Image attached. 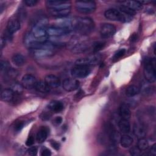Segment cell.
<instances>
[{
	"label": "cell",
	"instance_id": "obj_1",
	"mask_svg": "<svg viewBox=\"0 0 156 156\" xmlns=\"http://www.w3.org/2000/svg\"><path fill=\"white\" fill-rule=\"evenodd\" d=\"M94 27L93 20L89 17H78L73 18V30L83 34L90 33Z\"/></svg>",
	"mask_w": 156,
	"mask_h": 156
},
{
	"label": "cell",
	"instance_id": "obj_2",
	"mask_svg": "<svg viewBox=\"0 0 156 156\" xmlns=\"http://www.w3.org/2000/svg\"><path fill=\"white\" fill-rule=\"evenodd\" d=\"M105 17L110 20L118 21L122 23H127L132 20L131 16L126 15L115 9H109L104 12Z\"/></svg>",
	"mask_w": 156,
	"mask_h": 156
},
{
	"label": "cell",
	"instance_id": "obj_3",
	"mask_svg": "<svg viewBox=\"0 0 156 156\" xmlns=\"http://www.w3.org/2000/svg\"><path fill=\"white\" fill-rule=\"evenodd\" d=\"M143 74L144 78L149 83H153L156 80L155 61V59L147 58L146 60Z\"/></svg>",
	"mask_w": 156,
	"mask_h": 156
},
{
	"label": "cell",
	"instance_id": "obj_4",
	"mask_svg": "<svg viewBox=\"0 0 156 156\" xmlns=\"http://www.w3.org/2000/svg\"><path fill=\"white\" fill-rule=\"evenodd\" d=\"M75 7L81 13H90L96 10V4L92 1H80L76 2Z\"/></svg>",
	"mask_w": 156,
	"mask_h": 156
},
{
	"label": "cell",
	"instance_id": "obj_5",
	"mask_svg": "<svg viewBox=\"0 0 156 156\" xmlns=\"http://www.w3.org/2000/svg\"><path fill=\"white\" fill-rule=\"evenodd\" d=\"M30 32L38 41L41 43H44L47 41L48 35L46 32V27L37 24H34Z\"/></svg>",
	"mask_w": 156,
	"mask_h": 156
},
{
	"label": "cell",
	"instance_id": "obj_6",
	"mask_svg": "<svg viewBox=\"0 0 156 156\" xmlns=\"http://www.w3.org/2000/svg\"><path fill=\"white\" fill-rule=\"evenodd\" d=\"M101 59V56L99 54H94L90 55L88 57L80 58L77 59L75 64L76 65L79 66H90L91 65H94L100 62Z\"/></svg>",
	"mask_w": 156,
	"mask_h": 156
},
{
	"label": "cell",
	"instance_id": "obj_7",
	"mask_svg": "<svg viewBox=\"0 0 156 156\" xmlns=\"http://www.w3.org/2000/svg\"><path fill=\"white\" fill-rule=\"evenodd\" d=\"M46 5L48 10H58L71 9V4L69 1H63L49 0L46 2Z\"/></svg>",
	"mask_w": 156,
	"mask_h": 156
},
{
	"label": "cell",
	"instance_id": "obj_8",
	"mask_svg": "<svg viewBox=\"0 0 156 156\" xmlns=\"http://www.w3.org/2000/svg\"><path fill=\"white\" fill-rule=\"evenodd\" d=\"M43 43L38 41L30 32H27L24 37V44L29 49H36L41 48Z\"/></svg>",
	"mask_w": 156,
	"mask_h": 156
},
{
	"label": "cell",
	"instance_id": "obj_9",
	"mask_svg": "<svg viewBox=\"0 0 156 156\" xmlns=\"http://www.w3.org/2000/svg\"><path fill=\"white\" fill-rule=\"evenodd\" d=\"M71 30L55 26H51L46 28V32L48 36L52 37H60L68 35L71 32Z\"/></svg>",
	"mask_w": 156,
	"mask_h": 156
},
{
	"label": "cell",
	"instance_id": "obj_10",
	"mask_svg": "<svg viewBox=\"0 0 156 156\" xmlns=\"http://www.w3.org/2000/svg\"><path fill=\"white\" fill-rule=\"evenodd\" d=\"M91 73V69L89 66L76 65L71 71V75L75 78H85L88 76Z\"/></svg>",
	"mask_w": 156,
	"mask_h": 156
},
{
	"label": "cell",
	"instance_id": "obj_11",
	"mask_svg": "<svg viewBox=\"0 0 156 156\" xmlns=\"http://www.w3.org/2000/svg\"><path fill=\"white\" fill-rule=\"evenodd\" d=\"M116 30L115 26L110 23L102 24L99 29L101 36L104 38H108L112 37L115 34Z\"/></svg>",
	"mask_w": 156,
	"mask_h": 156
},
{
	"label": "cell",
	"instance_id": "obj_12",
	"mask_svg": "<svg viewBox=\"0 0 156 156\" xmlns=\"http://www.w3.org/2000/svg\"><path fill=\"white\" fill-rule=\"evenodd\" d=\"M80 86L79 81L76 79L68 78L63 82V88L66 91H73L77 89Z\"/></svg>",
	"mask_w": 156,
	"mask_h": 156
},
{
	"label": "cell",
	"instance_id": "obj_13",
	"mask_svg": "<svg viewBox=\"0 0 156 156\" xmlns=\"http://www.w3.org/2000/svg\"><path fill=\"white\" fill-rule=\"evenodd\" d=\"M21 27V21L17 17H12L8 21L7 24V30L10 34H13L20 30Z\"/></svg>",
	"mask_w": 156,
	"mask_h": 156
},
{
	"label": "cell",
	"instance_id": "obj_14",
	"mask_svg": "<svg viewBox=\"0 0 156 156\" xmlns=\"http://www.w3.org/2000/svg\"><path fill=\"white\" fill-rule=\"evenodd\" d=\"M37 81L35 77L31 74L24 75L21 79V84L26 89H32L35 88Z\"/></svg>",
	"mask_w": 156,
	"mask_h": 156
},
{
	"label": "cell",
	"instance_id": "obj_15",
	"mask_svg": "<svg viewBox=\"0 0 156 156\" xmlns=\"http://www.w3.org/2000/svg\"><path fill=\"white\" fill-rule=\"evenodd\" d=\"M91 48H92V45H91L89 43L85 41H80L73 45L71 48V51L74 53L79 54L87 51Z\"/></svg>",
	"mask_w": 156,
	"mask_h": 156
},
{
	"label": "cell",
	"instance_id": "obj_16",
	"mask_svg": "<svg viewBox=\"0 0 156 156\" xmlns=\"http://www.w3.org/2000/svg\"><path fill=\"white\" fill-rule=\"evenodd\" d=\"M32 54L33 55L37 58H43L45 57H50L53 55V51L44 49V48H40L36 49H32Z\"/></svg>",
	"mask_w": 156,
	"mask_h": 156
},
{
	"label": "cell",
	"instance_id": "obj_17",
	"mask_svg": "<svg viewBox=\"0 0 156 156\" xmlns=\"http://www.w3.org/2000/svg\"><path fill=\"white\" fill-rule=\"evenodd\" d=\"M45 82L51 88H57L60 85V80L59 78L54 74H48L45 76Z\"/></svg>",
	"mask_w": 156,
	"mask_h": 156
},
{
	"label": "cell",
	"instance_id": "obj_18",
	"mask_svg": "<svg viewBox=\"0 0 156 156\" xmlns=\"http://www.w3.org/2000/svg\"><path fill=\"white\" fill-rule=\"evenodd\" d=\"M133 133L138 138L144 137L146 135V130L144 126L141 123L136 122L133 127Z\"/></svg>",
	"mask_w": 156,
	"mask_h": 156
},
{
	"label": "cell",
	"instance_id": "obj_19",
	"mask_svg": "<svg viewBox=\"0 0 156 156\" xmlns=\"http://www.w3.org/2000/svg\"><path fill=\"white\" fill-rule=\"evenodd\" d=\"M122 5L129 7L131 9L135 10H140L143 8V4L140 1H119Z\"/></svg>",
	"mask_w": 156,
	"mask_h": 156
},
{
	"label": "cell",
	"instance_id": "obj_20",
	"mask_svg": "<svg viewBox=\"0 0 156 156\" xmlns=\"http://www.w3.org/2000/svg\"><path fill=\"white\" fill-rule=\"evenodd\" d=\"M119 114L121 118L129 120L131 115V112L128 105L126 104H121L119 109Z\"/></svg>",
	"mask_w": 156,
	"mask_h": 156
},
{
	"label": "cell",
	"instance_id": "obj_21",
	"mask_svg": "<svg viewBox=\"0 0 156 156\" xmlns=\"http://www.w3.org/2000/svg\"><path fill=\"white\" fill-rule=\"evenodd\" d=\"M48 109L52 112L58 113L63 109V105L60 101H52L49 104Z\"/></svg>",
	"mask_w": 156,
	"mask_h": 156
},
{
	"label": "cell",
	"instance_id": "obj_22",
	"mask_svg": "<svg viewBox=\"0 0 156 156\" xmlns=\"http://www.w3.org/2000/svg\"><path fill=\"white\" fill-rule=\"evenodd\" d=\"M48 129L46 127H41L38 131L36 135V140L39 143L44 142L47 138L48 135Z\"/></svg>",
	"mask_w": 156,
	"mask_h": 156
},
{
	"label": "cell",
	"instance_id": "obj_23",
	"mask_svg": "<svg viewBox=\"0 0 156 156\" xmlns=\"http://www.w3.org/2000/svg\"><path fill=\"white\" fill-rule=\"evenodd\" d=\"M15 93L10 88H6L1 91V99L4 102H10L14 98Z\"/></svg>",
	"mask_w": 156,
	"mask_h": 156
},
{
	"label": "cell",
	"instance_id": "obj_24",
	"mask_svg": "<svg viewBox=\"0 0 156 156\" xmlns=\"http://www.w3.org/2000/svg\"><path fill=\"white\" fill-rule=\"evenodd\" d=\"M118 127L124 133H127L130 130V124L128 119L121 118L118 122Z\"/></svg>",
	"mask_w": 156,
	"mask_h": 156
},
{
	"label": "cell",
	"instance_id": "obj_25",
	"mask_svg": "<svg viewBox=\"0 0 156 156\" xmlns=\"http://www.w3.org/2000/svg\"><path fill=\"white\" fill-rule=\"evenodd\" d=\"M35 88L40 93H49L51 90V87L45 82V81H38L37 82Z\"/></svg>",
	"mask_w": 156,
	"mask_h": 156
},
{
	"label": "cell",
	"instance_id": "obj_26",
	"mask_svg": "<svg viewBox=\"0 0 156 156\" xmlns=\"http://www.w3.org/2000/svg\"><path fill=\"white\" fill-rule=\"evenodd\" d=\"M12 62L17 66H21L26 63V58L21 54H15L12 58Z\"/></svg>",
	"mask_w": 156,
	"mask_h": 156
},
{
	"label": "cell",
	"instance_id": "obj_27",
	"mask_svg": "<svg viewBox=\"0 0 156 156\" xmlns=\"http://www.w3.org/2000/svg\"><path fill=\"white\" fill-rule=\"evenodd\" d=\"M50 14L57 18H62L67 16L71 12V9L58 10H49Z\"/></svg>",
	"mask_w": 156,
	"mask_h": 156
},
{
	"label": "cell",
	"instance_id": "obj_28",
	"mask_svg": "<svg viewBox=\"0 0 156 156\" xmlns=\"http://www.w3.org/2000/svg\"><path fill=\"white\" fill-rule=\"evenodd\" d=\"M119 143L123 147L127 148V147H130L132 144L133 138L130 136H129L127 134H125L120 138Z\"/></svg>",
	"mask_w": 156,
	"mask_h": 156
},
{
	"label": "cell",
	"instance_id": "obj_29",
	"mask_svg": "<svg viewBox=\"0 0 156 156\" xmlns=\"http://www.w3.org/2000/svg\"><path fill=\"white\" fill-rule=\"evenodd\" d=\"M140 91V88L136 85H132L129 86L126 90V94L129 97H133L138 94Z\"/></svg>",
	"mask_w": 156,
	"mask_h": 156
},
{
	"label": "cell",
	"instance_id": "obj_30",
	"mask_svg": "<svg viewBox=\"0 0 156 156\" xmlns=\"http://www.w3.org/2000/svg\"><path fill=\"white\" fill-rule=\"evenodd\" d=\"M10 88L15 94H20L23 92L24 87L21 83L18 82H13L11 84Z\"/></svg>",
	"mask_w": 156,
	"mask_h": 156
},
{
	"label": "cell",
	"instance_id": "obj_31",
	"mask_svg": "<svg viewBox=\"0 0 156 156\" xmlns=\"http://www.w3.org/2000/svg\"><path fill=\"white\" fill-rule=\"evenodd\" d=\"M137 147L141 151L147 149L149 147V142L144 137L140 138L138 140Z\"/></svg>",
	"mask_w": 156,
	"mask_h": 156
},
{
	"label": "cell",
	"instance_id": "obj_32",
	"mask_svg": "<svg viewBox=\"0 0 156 156\" xmlns=\"http://www.w3.org/2000/svg\"><path fill=\"white\" fill-rule=\"evenodd\" d=\"M18 74V72L14 69L10 68L9 70H8L7 72L4 73L5 76V80H11L15 79Z\"/></svg>",
	"mask_w": 156,
	"mask_h": 156
},
{
	"label": "cell",
	"instance_id": "obj_33",
	"mask_svg": "<svg viewBox=\"0 0 156 156\" xmlns=\"http://www.w3.org/2000/svg\"><path fill=\"white\" fill-rule=\"evenodd\" d=\"M118 9L120 12H121L122 13L126 14V15H129V16H133L134 15H135L136 13V12L132 9H131L130 8H129V7L127 6H126L124 5H121L118 7Z\"/></svg>",
	"mask_w": 156,
	"mask_h": 156
},
{
	"label": "cell",
	"instance_id": "obj_34",
	"mask_svg": "<svg viewBox=\"0 0 156 156\" xmlns=\"http://www.w3.org/2000/svg\"><path fill=\"white\" fill-rule=\"evenodd\" d=\"M97 140L99 143L102 145H105L108 144V141L110 142L108 136L106 133H100L97 136Z\"/></svg>",
	"mask_w": 156,
	"mask_h": 156
},
{
	"label": "cell",
	"instance_id": "obj_35",
	"mask_svg": "<svg viewBox=\"0 0 156 156\" xmlns=\"http://www.w3.org/2000/svg\"><path fill=\"white\" fill-rule=\"evenodd\" d=\"M10 65L7 60H1L0 62V69L1 72L5 73L10 69Z\"/></svg>",
	"mask_w": 156,
	"mask_h": 156
},
{
	"label": "cell",
	"instance_id": "obj_36",
	"mask_svg": "<svg viewBox=\"0 0 156 156\" xmlns=\"http://www.w3.org/2000/svg\"><path fill=\"white\" fill-rule=\"evenodd\" d=\"M126 49H121L119 50H118L113 55V58H112V60L113 62H116L117 60H118L119 59H120L122 57L124 56V55L126 54Z\"/></svg>",
	"mask_w": 156,
	"mask_h": 156
},
{
	"label": "cell",
	"instance_id": "obj_37",
	"mask_svg": "<svg viewBox=\"0 0 156 156\" xmlns=\"http://www.w3.org/2000/svg\"><path fill=\"white\" fill-rule=\"evenodd\" d=\"M105 46V43L102 42H95L92 44V51L93 52H97L102 49Z\"/></svg>",
	"mask_w": 156,
	"mask_h": 156
},
{
	"label": "cell",
	"instance_id": "obj_38",
	"mask_svg": "<svg viewBox=\"0 0 156 156\" xmlns=\"http://www.w3.org/2000/svg\"><path fill=\"white\" fill-rule=\"evenodd\" d=\"M26 13L25 12L24 9L23 7H20V9L18 10L17 18L21 21L24 20L25 18H26Z\"/></svg>",
	"mask_w": 156,
	"mask_h": 156
},
{
	"label": "cell",
	"instance_id": "obj_39",
	"mask_svg": "<svg viewBox=\"0 0 156 156\" xmlns=\"http://www.w3.org/2000/svg\"><path fill=\"white\" fill-rule=\"evenodd\" d=\"M130 154L133 155V156H139L140 155H142L141 154V151H140L137 146H134L132 147L130 151H129Z\"/></svg>",
	"mask_w": 156,
	"mask_h": 156
},
{
	"label": "cell",
	"instance_id": "obj_40",
	"mask_svg": "<svg viewBox=\"0 0 156 156\" xmlns=\"http://www.w3.org/2000/svg\"><path fill=\"white\" fill-rule=\"evenodd\" d=\"M40 118L43 120V121H46V120H48L49 119L51 116V114L50 112H43L41 113V115H40Z\"/></svg>",
	"mask_w": 156,
	"mask_h": 156
},
{
	"label": "cell",
	"instance_id": "obj_41",
	"mask_svg": "<svg viewBox=\"0 0 156 156\" xmlns=\"http://www.w3.org/2000/svg\"><path fill=\"white\" fill-rule=\"evenodd\" d=\"M38 2V1L37 0H25L24 1V4L28 7L35 6Z\"/></svg>",
	"mask_w": 156,
	"mask_h": 156
},
{
	"label": "cell",
	"instance_id": "obj_42",
	"mask_svg": "<svg viewBox=\"0 0 156 156\" xmlns=\"http://www.w3.org/2000/svg\"><path fill=\"white\" fill-rule=\"evenodd\" d=\"M27 153L29 155H36L37 154V148L35 146H32L28 149Z\"/></svg>",
	"mask_w": 156,
	"mask_h": 156
},
{
	"label": "cell",
	"instance_id": "obj_43",
	"mask_svg": "<svg viewBox=\"0 0 156 156\" xmlns=\"http://www.w3.org/2000/svg\"><path fill=\"white\" fill-rule=\"evenodd\" d=\"M23 126H24V122L22 121H18L15 124L14 129L16 132H19L22 129Z\"/></svg>",
	"mask_w": 156,
	"mask_h": 156
},
{
	"label": "cell",
	"instance_id": "obj_44",
	"mask_svg": "<svg viewBox=\"0 0 156 156\" xmlns=\"http://www.w3.org/2000/svg\"><path fill=\"white\" fill-rule=\"evenodd\" d=\"M34 143V138L33 136H29L26 141V144L27 146H30Z\"/></svg>",
	"mask_w": 156,
	"mask_h": 156
},
{
	"label": "cell",
	"instance_id": "obj_45",
	"mask_svg": "<svg viewBox=\"0 0 156 156\" xmlns=\"http://www.w3.org/2000/svg\"><path fill=\"white\" fill-rule=\"evenodd\" d=\"M51 155V152L49 149L44 147L41 150V155H42V156H50Z\"/></svg>",
	"mask_w": 156,
	"mask_h": 156
},
{
	"label": "cell",
	"instance_id": "obj_46",
	"mask_svg": "<svg viewBox=\"0 0 156 156\" xmlns=\"http://www.w3.org/2000/svg\"><path fill=\"white\" fill-rule=\"evenodd\" d=\"M50 144H51V146L54 149H55L57 151H58L59 149V148H60V144L58 142H57V141H55L54 140H52V141H51Z\"/></svg>",
	"mask_w": 156,
	"mask_h": 156
},
{
	"label": "cell",
	"instance_id": "obj_47",
	"mask_svg": "<svg viewBox=\"0 0 156 156\" xmlns=\"http://www.w3.org/2000/svg\"><path fill=\"white\" fill-rule=\"evenodd\" d=\"M62 122V118L61 116H57L53 121V124H54L56 126H58L61 124Z\"/></svg>",
	"mask_w": 156,
	"mask_h": 156
},
{
	"label": "cell",
	"instance_id": "obj_48",
	"mask_svg": "<svg viewBox=\"0 0 156 156\" xmlns=\"http://www.w3.org/2000/svg\"><path fill=\"white\" fill-rule=\"evenodd\" d=\"M149 154L153 156H155L156 155V145L155 144L151 146L149 150Z\"/></svg>",
	"mask_w": 156,
	"mask_h": 156
},
{
	"label": "cell",
	"instance_id": "obj_49",
	"mask_svg": "<svg viewBox=\"0 0 156 156\" xmlns=\"http://www.w3.org/2000/svg\"><path fill=\"white\" fill-rule=\"evenodd\" d=\"M6 41H7L5 40V39L3 37H2L1 38V49H2L4 48V46L5 44Z\"/></svg>",
	"mask_w": 156,
	"mask_h": 156
},
{
	"label": "cell",
	"instance_id": "obj_50",
	"mask_svg": "<svg viewBox=\"0 0 156 156\" xmlns=\"http://www.w3.org/2000/svg\"><path fill=\"white\" fill-rule=\"evenodd\" d=\"M136 38H137V35H136L135 34H133L132 35L131 41H136Z\"/></svg>",
	"mask_w": 156,
	"mask_h": 156
}]
</instances>
